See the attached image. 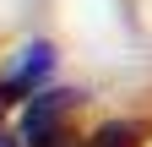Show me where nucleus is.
Instances as JSON below:
<instances>
[{
    "instance_id": "obj_1",
    "label": "nucleus",
    "mask_w": 152,
    "mask_h": 147,
    "mask_svg": "<svg viewBox=\"0 0 152 147\" xmlns=\"http://www.w3.org/2000/svg\"><path fill=\"white\" fill-rule=\"evenodd\" d=\"M49 44H33V49H22V60H16V71L6 76V87H0V93H22V87H38L44 82V71H49Z\"/></svg>"
},
{
    "instance_id": "obj_2",
    "label": "nucleus",
    "mask_w": 152,
    "mask_h": 147,
    "mask_svg": "<svg viewBox=\"0 0 152 147\" xmlns=\"http://www.w3.org/2000/svg\"><path fill=\"white\" fill-rule=\"evenodd\" d=\"M141 136H147L141 125H103V131L87 136L82 147H141Z\"/></svg>"
},
{
    "instance_id": "obj_3",
    "label": "nucleus",
    "mask_w": 152,
    "mask_h": 147,
    "mask_svg": "<svg viewBox=\"0 0 152 147\" xmlns=\"http://www.w3.org/2000/svg\"><path fill=\"white\" fill-rule=\"evenodd\" d=\"M27 147H82L71 131H49V136H38V142H27Z\"/></svg>"
},
{
    "instance_id": "obj_4",
    "label": "nucleus",
    "mask_w": 152,
    "mask_h": 147,
    "mask_svg": "<svg viewBox=\"0 0 152 147\" xmlns=\"http://www.w3.org/2000/svg\"><path fill=\"white\" fill-rule=\"evenodd\" d=\"M0 147H16V142H11V131H0Z\"/></svg>"
}]
</instances>
